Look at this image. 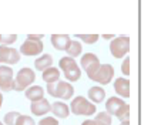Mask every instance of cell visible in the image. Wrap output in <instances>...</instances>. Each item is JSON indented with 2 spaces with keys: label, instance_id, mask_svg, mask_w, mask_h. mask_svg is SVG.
I'll return each instance as SVG.
<instances>
[{
  "label": "cell",
  "instance_id": "83f0119b",
  "mask_svg": "<svg viewBox=\"0 0 151 125\" xmlns=\"http://www.w3.org/2000/svg\"><path fill=\"white\" fill-rule=\"evenodd\" d=\"M43 37H44L43 34H37V36H36V34H29V36H27L29 40H42Z\"/></svg>",
  "mask_w": 151,
  "mask_h": 125
},
{
  "label": "cell",
  "instance_id": "4fadbf2b",
  "mask_svg": "<svg viewBox=\"0 0 151 125\" xmlns=\"http://www.w3.org/2000/svg\"><path fill=\"white\" fill-rule=\"evenodd\" d=\"M71 41L68 34H53L51 36V44L56 50L59 51H66L68 47V44Z\"/></svg>",
  "mask_w": 151,
  "mask_h": 125
},
{
  "label": "cell",
  "instance_id": "6da1fadb",
  "mask_svg": "<svg viewBox=\"0 0 151 125\" xmlns=\"http://www.w3.org/2000/svg\"><path fill=\"white\" fill-rule=\"evenodd\" d=\"M106 112L109 115L117 117L121 122L130 119V105L118 97H110L106 102Z\"/></svg>",
  "mask_w": 151,
  "mask_h": 125
},
{
  "label": "cell",
  "instance_id": "d6986e66",
  "mask_svg": "<svg viewBox=\"0 0 151 125\" xmlns=\"http://www.w3.org/2000/svg\"><path fill=\"white\" fill-rule=\"evenodd\" d=\"M88 98H90L93 102H96V104L104 101V98H106V91H104V88H101L99 85L91 87V88L88 90Z\"/></svg>",
  "mask_w": 151,
  "mask_h": 125
},
{
  "label": "cell",
  "instance_id": "52a82bcc",
  "mask_svg": "<svg viewBox=\"0 0 151 125\" xmlns=\"http://www.w3.org/2000/svg\"><path fill=\"white\" fill-rule=\"evenodd\" d=\"M14 90V73L12 70V67L0 66V91L9 92Z\"/></svg>",
  "mask_w": 151,
  "mask_h": 125
},
{
  "label": "cell",
  "instance_id": "8992f818",
  "mask_svg": "<svg viewBox=\"0 0 151 125\" xmlns=\"http://www.w3.org/2000/svg\"><path fill=\"white\" fill-rule=\"evenodd\" d=\"M130 51V37L120 36L117 39H113L110 43V53L114 59H123Z\"/></svg>",
  "mask_w": 151,
  "mask_h": 125
},
{
  "label": "cell",
  "instance_id": "9a60e30c",
  "mask_svg": "<svg viewBox=\"0 0 151 125\" xmlns=\"http://www.w3.org/2000/svg\"><path fill=\"white\" fill-rule=\"evenodd\" d=\"M26 98L30 100L32 102L34 101H40L44 98V90H43L40 85H30L27 90H24Z\"/></svg>",
  "mask_w": 151,
  "mask_h": 125
},
{
  "label": "cell",
  "instance_id": "f1b7e54d",
  "mask_svg": "<svg viewBox=\"0 0 151 125\" xmlns=\"http://www.w3.org/2000/svg\"><path fill=\"white\" fill-rule=\"evenodd\" d=\"M103 39H106V40H110V39H113V34H103Z\"/></svg>",
  "mask_w": 151,
  "mask_h": 125
},
{
  "label": "cell",
  "instance_id": "1f68e13d",
  "mask_svg": "<svg viewBox=\"0 0 151 125\" xmlns=\"http://www.w3.org/2000/svg\"><path fill=\"white\" fill-rule=\"evenodd\" d=\"M0 125H4V124H3V122H0Z\"/></svg>",
  "mask_w": 151,
  "mask_h": 125
},
{
  "label": "cell",
  "instance_id": "44dd1931",
  "mask_svg": "<svg viewBox=\"0 0 151 125\" xmlns=\"http://www.w3.org/2000/svg\"><path fill=\"white\" fill-rule=\"evenodd\" d=\"M20 115H22V114L17 112V111H10V112H7V114L4 115V118H3V124L4 125H16L17 118L20 117Z\"/></svg>",
  "mask_w": 151,
  "mask_h": 125
},
{
  "label": "cell",
  "instance_id": "7c38bea8",
  "mask_svg": "<svg viewBox=\"0 0 151 125\" xmlns=\"http://www.w3.org/2000/svg\"><path fill=\"white\" fill-rule=\"evenodd\" d=\"M30 109H32L33 115H36V117H43V115H46L47 112L51 111V104L47 100L43 98V100H40V101H34V102H32Z\"/></svg>",
  "mask_w": 151,
  "mask_h": 125
},
{
  "label": "cell",
  "instance_id": "e0dca14e",
  "mask_svg": "<svg viewBox=\"0 0 151 125\" xmlns=\"http://www.w3.org/2000/svg\"><path fill=\"white\" fill-rule=\"evenodd\" d=\"M43 81L46 84H53V83H57L60 78V70L56 68V67H50L47 70L43 71Z\"/></svg>",
  "mask_w": 151,
  "mask_h": 125
},
{
  "label": "cell",
  "instance_id": "7402d4cb",
  "mask_svg": "<svg viewBox=\"0 0 151 125\" xmlns=\"http://www.w3.org/2000/svg\"><path fill=\"white\" fill-rule=\"evenodd\" d=\"M99 37H100L99 34H77V39L83 40L87 44H94V43L99 40Z\"/></svg>",
  "mask_w": 151,
  "mask_h": 125
},
{
  "label": "cell",
  "instance_id": "ffe728a7",
  "mask_svg": "<svg viewBox=\"0 0 151 125\" xmlns=\"http://www.w3.org/2000/svg\"><path fill=\"white\" fill-rule=\"evenodd\" d=\"M66 51H67L68 57L74 59V57H78V56L81 54V51H83V46H81V43L77 41V40H71Z\"/></svg>",
  "mask_w": 151,
  "mask_h": 125
},
{
  "label": "cell",
  "instance_id": "5b68a950",
  "mask_svg": "<svg viewBox=\"0 0 151 125\" xmlns=\"http://www.w3.org/2000/svg\"><path fill=\"white\" fill-rule=\"evenodd\" d=\"M36 80V74L32 68L24 67L20 68V71L17 73L16 78H14V91H24L27 90Z\"/></svg>",
  "mask_w": 151,
  "mask_h": 125
},
{
  "label": "cell",
  "instance_id": "7a4b0ae2",
  "mask_svg": "<svg viewBox=\"0 0 151 125\" xmlns=\"http://www.w3.org/2000/svg\"><path fill=\"white\" fill-rule=\"evenodd\" d=\"M59 67H60V70H63V73H64L68 83H74L77 80H80L81 70H80V67L76 63L74 59H71V57H68V56L60 59Z\"/></svg>",
  "mask_w": 151,
  "mask_h": 125
},
{
  "label": "cell",
  "instance_id": "603a6c76",
  "mask_svg": "<svg viewBox=\"0 0 151 125\" xmlns=\"http://www.w3.org/2000/svg\"><path fill=\"white\" fill-rule=\"evenodd\" d=\"M96 119H97L99 122H101L103 125H111L113 117H111V115H109V114H107V112L104 111V112H100V114H97Z\"/></svg>",
  "mask_w": 151,
  "mask_h": 125
},
{
  "label": "cell",
  "instance_id": "5bb4252c",
  "mask_svg": "<svg viewBox=\"0 0 151 125\" xmlns=\"http://www.w3.org/2000/svg\"><path fill=\"white\" fill-rule=\"evenodd\" d=\"M114 91L117 92L120 97H124L128 98L130 97V81L124 78V77H120L114 81Z\"/></svg>",
  "mask_w": 151,
  "mask_h": 125
},
{
  "label": "cell",
  "instance_id": "277c9868",
  "mask_svg": "<svg viewBox=\"0 0 151 125\" xmlns=\"http://www.w3.org/2000/svg\"><path fill=\"white\" fill-rule=\"evenodd\" d=\"M68 108L76 115H86V117H88V115H93L96 112V105L93 102H90L87 98L81 97V95L73 98Z\"/></svg>",
  "mask_w": 151,
  "mask_h": 125
},
{
  "label": "cell",
  "instance_id": "3957f363",
  "mask_svg": "<svg viewBox=\"0 0 151 125\" xmlns=\"http://www.w3.org/2000/svg\"><path fill=\"white\" fill-rule=\"evenodd\" d=\"M47 92L54 98L70 100L74 95V88L67 81H57L53 84H47Z\"/></svg>",
  "mask_w": 151,
  "mask_h": 125
},
{
  "label": "cell",
  "instance_id": "4dcf8cb0",
  "mask_svg": "<svg viewBox=\"0 0 151 125\" xmlns=\"http://www.w3.org/2000/svg\"><path fill=\"white\" fill-rule=\"evenodd\" d=\"M120 125H130V121H123Z\"/></svg>",
  "mask_w": 151,
  "mask_h": 125
},
{
  "label": "cell",
  "instance_id": "ba28073f",
  "mask_svg": "<svg viewBox=\"0 0 151 125\" xmlns=\"http://www.w3.org/2000/svg\"><path fill=\"white\" fill-rule=\"evenodd\" d=\"M113 75H114V68L111 64H100V67L97 68V71L93 74L90 80L101 84V85H107L111 83Z\"/></svg>",
  "mask_w": 151,
  "mask_h": 125
},
{
  "label": "cell",
  "instance_id": "ac0fdd59",
  "mask_svg": "<svg viewBox=\"0 0 151 125\" xmlns=\"http://www.w3.org/2000/svg\"><path fill=\"white\" fill-rule=\"evenodd\" d=\"M50 67H53V57L50 54H43L42 57H39L34 61V68L39 71H44Z\"/></svg>",
  "mask_w": 151,
  "mask_h": 125
},
{
  "label": "cell",
  "instance_id": "9c48e42d",
  "mask_svg": "<svg viewBox=\"0 0 151 125\" xmlns=\"http://www.w3.org/2000/svg\"><path fill=\"white\" fill-rule=\"evenodd\" d=\"M43 50H44V46H43V41L42 40H26L22 46H20V53L23 56H39L42 54Z\"/></svg>",
  "mask_w": 151,
  "mask_h": 125
},
{
  "label": "cell",
  "instance_id": "2e32d148",
  "mask_svg": "<svg viewBox=\"0 0 151 125\" xmlns=\"http://www.w3.org/2000/svg\"><path fill=\"white\" fill-rule=\"evenodd\" d=\"M51 112L54 114V117L57 118H67L68 114H70V108H68L67 104L59 101V102H54L51 105Z\"/></svg>",
  "mask_w": 151,
  "mask_h": 125
},
{
  "label": "cell",
  "instance_id": "4316f807",
  "mask_svg": "<svg viewBox=\"0 0 151 125\" xmlns=\"http://www.w3.org/2000/svg\"><path fill=\"white\" fill-rule=\"evenodd\" d=\"M81 125H103V124L99 122L97 119H87V121H84Z\"/></svg>",
  "mask_w": 151,
  "mask_h": 125
},
{
  "label": "cell",
  "instance_id": "484cf974",
  "mask_svg": "<svg viewBox=\"0 0 151 125\" xmlns=\"http://www.w3.org/2000/svg\"><path fill=\"white\" fill-rule=\"evenodd\" d=\"M121 73L124 75H130V57H126L121 63Z\"/></svg>",
  "mask_w": 151,
  "mask_h": 125
},
{
  "label": "cell",
  "instance_id": "8fae6325",
  "mask_svg": "<svg viewBox=\"0 0 151 125\" xmlns=\"http://www.w3.org/2000/svg\"><path fill=\"white\" fill-rule=\"evenodd\" d=\"M80 63H81V67L86 70L88 78H91L93 74H94V73L97 71V68L100 67V60H99V57H97L96 54H93V53L84 54L83 57H81V61H80Z\"/></svg>",
  "mask_w": 151,
  "mask_h": 125
},
{
  "label": "cell",
  "instance_id": "d4e9b609",
  "mask_svg": "<svg viewBox=\"0 0 151 125\" xmlns=\"http://www.w3.org/2000/svg\"><path fill=\"white\" fill-rule=\"evenodd\" d=\"M39 125H59V119H56L54 117H46L40 119Z\"/></svg>",
  "mask_w": 151,
  "mask_h": 125
},
{
  "label": "cell",
  "instance_id": "f546056e",
  "mask_svg": "<svg viewBox=\"0 0 151 125\" xmlns=\"http://www.w3.org/2000/svg\"><path fill=\"white\" fill-rule=\"evenodd\" d=\"M1 104H3V95H1V92H0V108H1Z\"/></svg>",
  "mask_w": 151,
  "mask_h": 125
},
{
  "label": "cell",
  "instance_id": "30bf717a",
  "mask_svg": "<svg viewBox=\"0 0 151 125\" xmlns=\"http://www.w3.org/2000/svg\"><path fill=\"white\" fill-rule=\"evenodd\" d=\"M20 61V53L9 46H0V63H4V66H13Z\"/></svg>",
  "mask_w": 151,
  "mask_h": 125
},
{
  "label": "cell",
  "instance_id": "cb8c5ba5",
  "mask_svg": "<svg viewBox=\"0 0 151 125\" xmlns=\"http://www.w3.org/2000/svg\"><path fill=\"white\" fill-rule=\"evenodd\" d=\"M16 40H17L16 34H9V36H3V34H0V43H1V46H9V44H13Z\"/></svg>",
  "mask_w": 151,
  "mask_h": 125
}]
</instances>
